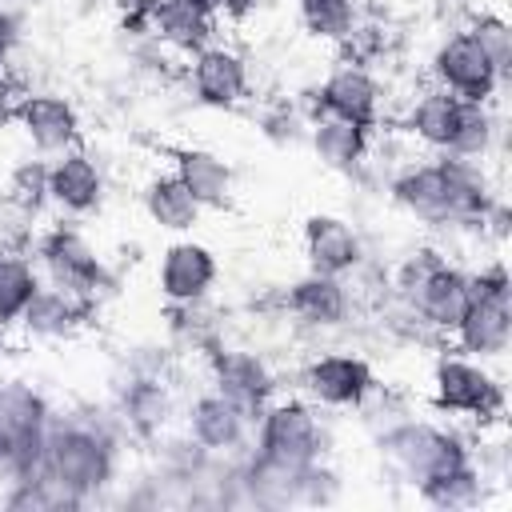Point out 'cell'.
Returning a JSON list of instances; mask_svg holds the SVG:
<instances>
[{
    "label": "cell",
    "mask_w": 512,
    "mask_h": 512,
    "mask_svg": "<svg viewBox=\"0 0 512 512\" xmlns=\"http://www.w3.org/2000/svg\"><path fill=\"white\" fill-rule=\"evenodd\" d=\"M116 420L124 432L140 440H160L176 416V396L164 376H144V372H124L116 388Z\"/></svg>",
    "instance_id": "d6986e66"
},
{
    "label": "cell",
    "mask_w": 512,
    "mask_h": 512,
    "mask_svg": "<svg viewBox=\"0 0 512 512\" xmlns=\"http://www.w3.org/2000/svg\"><path fill=\"white\" fill-rule=\"evenodd\" d=\"M172 172L196 196V204L204 212H224L236 200V168L212 148H200V144L176 148L172 152Z\"/></svg>",
    "instance_id": "7402d4cb"
},
{
    "label": "cell",
    "mask_w": 512,
    "mask_h": 512,
    "mask_svg": "<svg viewBox=\"0 0 512 512\" xmlns=\"http://www.w3.org/2000/svg\"><path fill=\"white\" fill-rule=\"evenodd\" d=\"M204 360H208V384L220 396H228L236 408H244L252 420L276 396V372H272V364L256 348L216 344Z\"/></svg>",
    "instance_id": "4fadbf2b"
},
{
    "label": "cell",
    "mask_w": 512,
    "mask_h": 512,
    "mask_svg": "<svg viewBox=\"0 0 512 512\" xmlns=\"http://www.w3.org/2000/svg\"><path fill=\"white\" fill-rule=\"evenodd\" d=\"M376 452H380L384 472L408 488H420L428 476L472 460V444L456 428L436 424V420H420L408 412L376 432Z\"/></svg>",
    "instance_id": "3957f363"
},
{
    "label": "cell",
    "mask_w": 512,
    "mask_h": 512,
    "mask_svg": "<svg viewBox=\"0 0 512 512\" xmlns=\"http://www.w3.org/2000/svg\"><path fill=\"white\" fill-rule=\"evenodd\" d=\"M428 72H432V84L460 96V100H496L500 88L508 84L492 60L480 52V44L472 40V32H444L428 56Z\"/></svg>",
    "instance_id": "8fae6325"
},
{
    "label": "cell",
    "mask_w": 512,
    "mask_h": 512,
    "mask_svg": "<svg viewBox=\"0 0 512 512\" xmlns=\"http://www.w3.org/2000/svg\"><path fill=\"white\" fill-rule=\"evenodd\" d=\"M120 440L124 428L112 416H92V412H72V416H52L48 436H44V476L60 492L64 508L96 500L104 488L116 484L120 472Z\"/></svg>",
    "instance_id": "7a4b0ae2"
},
{
    "label": "cell",
    "mask_w": 512,
    "mask_h": 512,
    "mask_svg": "<svg viewBox=\"0 0 512 512\" xmlns=\"http://www.w3.org/2000/svg\"><path fill=\"white\" fill-rule=\"evenodd\" d=\"M140 204H144V216L168 232V236H192L204 208L196 204V196L176 180V172H156L148 176L144 192H140Z\"/></svg>",
    "instance_id": "cb8c5ba5"
},
{
    "label": "cell",
    "mask_w": 512,
    "mask_h": 512,
    "mask_svg": "<svg viewBox=\"0 0 512 512\" xmlns=\"http://www.w3.org/2000/svg\"><path fill=\"white\" fill-rule=\"evenodd\" d=\"M184 72H188V92L200 108L236 112L252 96V64L228 40H212L200 52H192Z\"/></svg>",
    "instance_id": "9c48e42d"
},
{
    "label": "cell",
    "mask_w": 512,
    "mask_h": 512,
    "mask_svg": "<svg viewBox=\"0 0 512 512\" xmlns=\"http://www.w3.org/2000/svg\"><path fill=\"white\" fill-rule=\"evenodd\" d=\"M328 420L304 396H272L252 420V452L292 472L328 456Z\"/></svg>",
    "instance_id": "5b68a950"
},
{
    "label": "cell",
    "mask_w": 512,
    "mask_h": 512,
    "mask_svg": "<svg viewBox=\"0 0 512 512\" xmlns=\"http://www.w3.org/2000/svg\"><path fill=\"white\" fill-rule=\"evenodd\" d=\"M456 116H460V96L428 84L424 92H416L404 108V132L428 148V152H444L448 140H452V128H456Z\"/></svg>",
    "instance_id": "d4e9b609"
},
{
    "label": "cell",
    "mask_w": 512,
    "mask_h": 512,
    "mask_svg": "<svg viewBox=\"0 0 512 512\" xmlns=\"http://www.w3.org/2000/svg\"><path fill=\"white\" fill-rule=\"evenodd\" d=\"M308 96H312L308 116H340V120H352V124H364V128H376L380 112H384L380 76L372 72V64H360L352 56L336 60Z\"/></svg>",
    "instance_id": "30bf717a"
},
{
    "label": "cell",
    "mask_w": 512,
    "mask_h": 512,
    "mask_svg": "<svg viewBox=\"0 0 512 512\" xmlns=\"http://www.w3.org/2000/svg\"><path fill=\"white\" fill-rule=\"evenodd\" d=\"M356 296L344 276L304 272L284 288V316L304 332H336L352 320Z\"/></svg>",
    "instance_id": "9a60e30c"
},
{
    "label": "cell",
    "mask_w": 512,
    "mask_h": 512,
    "mask_svg": "<svg viewBox=\"0 0 512 512\" xmlns=\"http://www.w3.org/2000/svg\"><path fill=\"white\" fill-rule=\"evenodd\" d=\"M308 148L320 160V168L336 176H356L372 160V128L340 120V116H312L308 120Z\"/></svg>",
    "instance_id": "44dd1931"
},
{
    "label": "cell",
    "mask_w": 512,
    "mask_h": 512,
    "mask_svg": "<svg viewBox=\"0 0 512 512\" xmlns=\"http://www.w3.org/2000/svg\"><path fill=\"white\" fill-rule=\"evenodd\" d=\"M92 304H84L80 296L56 288V284H40L36 296L28 300V308L20 312L16 328L24 340H36V344H60V340H72L84 332V324L92 320Z\"/></svg>",
    "instance_id": "ffe728a7"
},
{
    "label": "cell",
    "mask_w": 512,
    "mask_h": 512,
    "mask_svg": "<svg viewBox=\"0 0 512 512\" xmlns=\"http://www.w3.org/2000/svg\"><path fill=\"white\" fill-rule=\"evenodd\" d=\"M4 196L28 212L40 216V208L48 204V156H28L8 172V188Z\"/></svg>",
    "instance_id": "4dcf8cb0"
},
{
    "label": "cell",
    "mask_w": 512,
    "mask_h": 512,
    "mask_svg": "<svg viewBox=\"0 0 512 512\" xmlns=\"http://www.w3.org/2000/svg\"><path fill=\"white\" fill-rule=\"evenodd\" d=\"M500 136H504V120L496 112V100H460V116L444 152L464 160H492L500 152Z\"/></svg>",
    "instance_id": "4316f807"
},
{
    "label": "cell",
    "mask_w": 512,
    "mask_h": 512,
    "mask_svg": "<svg viewBox=\"0 0 512 512\" xmlns=\"http://www.w3.org/2000/svg\"><path fill=\"white\" fill-rule=\"evenodd\" d=\"M344 492V480L340 472L324 460H312L308 468L296 472V504H336Z\"/></svg>",
    "instance_id": "1f68e13d"
},
{
    "label": "cell",
    "mask_w": 512,
    "mask_h": 512,
    "mask_svg": "<svg viewBox=\"0 0 512 512\" xmlns=\"http://www.w3.org/2000/svg\"><path fill=\"white\" fill-rule=\"evenodd\" d=\"M296 384H300V396L320 412H356L372 396L376 372L360 352L324 348L300 364Z\"/></svg>",
    "instance_id": "ba28073f"
},
{
    "label": "cell",
    "mask_w": 512,
    "mask_h": 512,
    "mask_svg": "<svg viewBox=\"0 0 512 512\" xmlns=\"http://www.w3.org/2000/svg\"><path fill=\"white\" fill-rule=\"evenodd\" d=\"M104 196H108V176L92 152L68 148L48 160V204L60 216H68V220L92 216L104 208Z\"/></svg>",
    "instance_id": "e0dca14e"
},
{
    "label": "cell",
    "mask_w": 512,
    "mask_h": 512,
    "mask_svg": "<svg viewBox=\"0 0 512 512\" xmlns=\"http://www.w3.org/2000/svg\"><path fill=\"white\" fill-rule=\"evenodd\" d=\"M392 204L428 228H472L480 212L500 196L488 160H464L452 152H432L428 160H408L388 176Z\"/></svg>",
    "instance_id": "6da1fadb"
},
{
    "label": "cell",
    "mask_w": 512,
    "mask_h": 512,
    "mask_svg": "<svg viewBox=\"0 0 512 512\" xmlns=\"http://www.w3.org/2000/svg\"><path fill=\"white\" fill-rule=\"evenodd\" d=\"M12 124L20 128L28 148L36 156H48V160L68 152V148H80V136H84L80 108L64 92H48V88H28L16 104Z\"/></svg>",
    "instance_id": "7c38bea8"
},
{
    "label": "cell",
    "mask_w": 512,
    "mask_h": 512,
    "mask_svg": "<svg viewBox=\"0 0 512 512\" xmlns=\"http://www.w3.org/2000/svg\"><path fill=\"white\" fill-rule=\"evenodd\" d=\"M416 496H420L428 508H436V512H472V508L488 504L492 480L480 472L476 460H464V464H456V468H444V472L428 476V480L416 488Z\"/></svg>",
    "instance_id": "484cf974"
},
{
    "label": "cell",
    "mask_w": 512,
    "mask_h": 512,
    "mask_svg": "<svg viewBox=\"0 0 512 512\" xmlns=\"http://www.w3.org/2000/svg\"><path fill=\"white\" fill-rule=\"evenodd\" d=\"M220 20H224L220 12H208L192 0H156L152 4V44L192 56L216 40Z\"/></svg>",
    "instance_id": "603a6c76"
},
{
    "label": "cell",
    "mask_w": 512,
    "mask_h": 512,
    "mask_svg": "<svg viewBox=\"0 0 512 512\" xmlns=\"http://www.w3.org/2000/svg\"><path fill=\"white\" fill-rule=\"evenodd\" d=\"M300 248H304V264L312 272H328V276H356L368 260L364 236L348 216L336 212H316L304 220L300 232Z\"/></svg>",
    "instance_id": "ac0fdd59"
},
{
    "label": "cell",
    "mask_w": 512,
    "mask_h": 512,
    "mask_svg": "<svg viewBox=\"0 0 512 512\" xmlns=\"http://www.w3.org/2000/svg\"><path fill=\"white\" fill-rule=\"evenodd\" d=\"M20 96H24V88L16 84V76H12L8 68H0V132L16 120V104H20Z\"/></svg>",
    "instance_id": "e575fe53"
},
{
    "label": "cell",
    "mask_w": 512,
    "mask_h": 512,
    "mask_svg": "<svg viewBox=\"0 0 512 512\" xmlns=\"http://www.w3.org/2000/svg\"><path fill=\"white\" fill-rule=\"evenodd\" d=\"M260 132L272 140V144H300L304 136H308V112H300V104H288V100H280V104H268L264 112H260Z\"/></svg>",
    "instance_id": "d6a6232c"
},
{
    "label": "cell",
    "mask_w": 512,
    "mask_h": 512,
    "mask_svg": "<svg viewBox=\"0 0 512 512\" xmlns=\"http://www.w3.org/2000/svg\"><path fill=\"white\" fill-rule=\"evenodd\" d=\"M112 4H116V8H124V4H132V0H112Z\"/></svg>",
    "instance_id": "f35d334b"
},
{
    "label": "cell",
    "mask_w": 512,
    "mask_h": 512,
    "mask_svg": "<svg viewBox=\"0 0 512 512\" xmlns=\"http://www.w3.org/2000/svg\"><path fill=\"white\" fill-rule=\"evenodd\" d=\"M184 432L208 456H220V460L244 456L252 448V416L236 408L228 396H220L212 384L184 404Z\"/></svg>",
    "instance_id": "5bb4252c"
},
{
    "label": "cell",
    "mask_w": 512,
    "mask_h": 512,
    "mask_svg": "<svg viewBox=\"0 0 512 512\" xmlns=\"http://www.w3.org/2000/svg\"><path fill=\"white\" fill-rule=\"evenodd\" d=\"M40 284H44V276H40L32 252L0 244V324L4 328H16L20 312L28 308V300L36 296Z\"/></svg>",
    "instance_id": "83f0119b"
},
{
    "label": "cell",
    "mask_w": 512,
    "mask_h": 512,
    "mask_svg": "<svg viewBox=\"0 0 512 512\" xmlns=\"http://www.w3.org/2000/svg\"><path fill=\"white\" fill-rule=\"evenodd\" d=\"M32 260L44 276V284H56L84 304H100L112 292V272L104 256L92 248V240L76 224H48L32 236Z\"/></svg>",
    "instance_id": "8992f818"
},
{
    "label": "cell",
    "mask_w": 512,
    "mask_h": 512,
    "mask_svg": "<svg viewBox=\"0 0 512 512\" xmlns=\"http://www.w3.org/2000/svg\"><path fill=\"white\" fill-rule=\"evenodd\" d=\"M264 8V0H224L220 4V16H228V20H248L252 12H260Z\"/></svg>",
    "instance_id": "8d00e7d4"
},
{
    "label": "cell",
    "mask_w": 512,
    "mask_h": 512,
    "mask_svg": "<svg viewBox=\"0 0 512 512\" xmlns=\"http://www.w3.org/2000/svg\"><path fill=\"white\" fill-rule=\"evenodd\" d=\"M464 356L500 364L512 344V284L504 260H488L472 272V300L452 332Z\"/></svg>",
    "instance_id": "52a82bcc"
},
{
    "label": "cell",
    "mask_w": 512,
    "mask_h": 512,
    "mask_svg": "<svg viewBox=\"0 0 512 512\" xmlns=\"http://www.w3.org/2000/svg\"><path fill=\"white\" fill-rule=\"evenodd\" d=\"M480 8V0H428V16L440 32H464Z\"/></svg>",
    "instance_id": "836d02e7"
},
{
    "label": "cell",
    "mask_w": 512,
    "mask_h": 512,
    "mask_svg": "<svg viewBox=\"0 0 512 512\" xmlns=\"http://www.w3.org/2000/svg\"><path fill=\"white\" fill-rule=\"evenodd\" d=\"M428 400L440 416H456L476 424L480 432L504 424V376L476 356H464L460 348H448L432 360L428 372Z\"/></svg>",
    "instance_id": "277c9868"
},
{
    "label": "cell",
    "mask_w": 512,
    "mask_h": 512,
    "mask_svg": "<svg viewBox=\"0 0 512 512\" xmlns=\"http://www.w3.org/2000/svg\"><path fill=\"white\" fill-rule=\"evenodd\" d=\"M300 28L320 44H348L360 28V0H296Z\"/></svg>",
    "instance_id": "f1b7e54d"
},
{
    "label": "cell",
    "mask_w": 512,
    "mask_h": 512,
    "mask_svg": "<svg viewBox=\"0 0 512 512\" xmlns=\"http://www.w3.org/2000/svg\"><path fill=\"white\" fill-rule=\"evenodd\" d=\"M472 40L480 44V52L492 60V68L508 80L512 76V24L504 12H492V8H480L476 20L468 24Z\"/></svg>",
    "instance_id": "f546056e"
},
{
    "label": "cell",
    "mask_w": 512,
    "mask_h": 512,
    "mask_svg": "<svg viewBox=\"0 0 512 512\" xmlns=\"http://www.w3.org/2000/svg\"><path fill=\"white\" fill-rule=\"evenodd\" d=\"M192 4H200V8H208V12H220L224 0H192Z\"/></svg>",
    "instance_id": "74e56055"
},
{
    "label": "cell",
    "mask_w": 512,
    "mask_h": 512,
    "mask_svg": "<svg viewBox=\"0 0 512 512\" xmlns=\"http://www.w3.org/2000/svg\"><path fill=\"white\" fill-rule=\"evenodd\" d=\"M16 40H20V16L8 8V0H0V68H8Z\"/></svg>",
    "instance_id": "d590c367"
},
{
    "label": "cell",
    "mask_w": 512,
    "mask_h": 512,
    "mask_svg": "<svg viewBox=\"0 0 512 512\" xmlns=\"http://www.w3.org/2000/svg\"><path fill=\"white\" fill-rule=\"evenodd\" d=\"M220 280V260L196 236H176L156 264V288L164 304H200Z\"/></svg>",
    "instance_id": "2e32d148"
},
{
    "label": "cell",
    "mask_w": 512,
    "mask_h": 512,
    "mask_svg": "<svg viewBox=\"0 0 512 512\" xmlns=\"http://www.w3.org/2000/svg\"><path fill=\"white\" fill-rule=\"evenodd\" d=\"M4 332H8V328H4V324H0V340H4Z\"/></svg>",
    "instance_id": "ab89813d"
}]
</instances>
